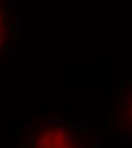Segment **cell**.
<instances>
[{"label": "cell", "mask_w": 132, "mask_h": 148, "mask_svg": "<svg viewBox=\"0 0 132 148\" xmlns=\"http://www.w3.org/2000/svg\"><path fill=\"white\" fill-rule=\"evenodd\" d=\"M1 43H2V39L0 38V46H1Z\"/></svg>", "instance_id": "obj_1"}]
</instances>
